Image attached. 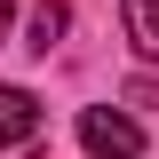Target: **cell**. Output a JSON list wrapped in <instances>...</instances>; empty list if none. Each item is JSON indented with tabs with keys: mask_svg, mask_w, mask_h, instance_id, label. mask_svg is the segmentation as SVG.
I'll list each match as a JSON object with an SVG mask.
<instances>
[{
	"mask_svg": "<svg viewBox=\"0 0 159 159\" xmlns=\"http://www.w3.org/2000/svg\"><path fill=\"white\" fill-rule=\"evenodd\" d=\"M32 135H40L32 88H0V151H16V143H32Z\"/></svg>",
	"mask_w": 159,
	"mask_h": 159,
	"instance_id": "obj_2",
	"label": "cell"
},
{
	"mask_svg": "<svg viewBox=\"0 0 159 159\" xmlns=\"http://www.w3.org/2000/svg\"><path fill=\"white\" fill-rule=\"evenodd\" d=\"M119 16H127V40L143 56H159V0H119Z\"/></svg>",
	"mask_w": 159,
	"mask_h": 159,
	"instance_id": "obj_4",
	"label": "cell"
},
{
	"mask_svg": "<svg viewBox=\"0 0 159 159\" xmlns=\"http://www.w3.org/2000/svg\"><path fill=\"white\" fill-rule=\"evenodd\" d=\"M8 16H16V0H0V32H8Z\"/></svg>",
	"mask_w": 159,
	"mask_h": 159,
	"instance_id": "obj_5",
	"label": "cell"
},
{
	"mask_svg": "<svg viewBox=\"0 0 159 159\" xmlns=\"http://www.w3.org/2000/svg\"><path fill=\"white\" fill-rule=\"evenodd\" d=\"M64 24H72V8H64V0H40V8H32V40H24V48L48 56V48L64 40Z\"/></svg>",
	"mask_w": 159,
	"mask_h": 159,
	"instance_id": "obj_3",
	"label": "cell"
},
{
	"mask_svg": "<svg viewBox=\"0 0 159 159\" xmlns=\"http://www.w3.org/2000/svg\"><path fill=\"white\" fill-rule=\"evenodd\" d=\"M80 143H88L96 159H143V127H135L127 111H103V103L80 111Z\"/></svg>",
	"mask_w": 159,
	"mask_h": 159,
	"instance_id": "obj_1",
	"label": "cell"
}]
</instances>
